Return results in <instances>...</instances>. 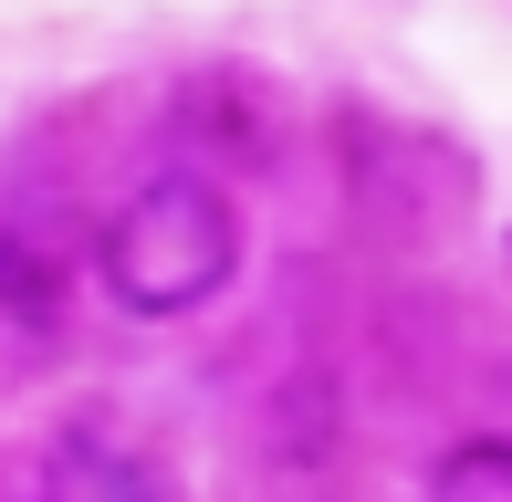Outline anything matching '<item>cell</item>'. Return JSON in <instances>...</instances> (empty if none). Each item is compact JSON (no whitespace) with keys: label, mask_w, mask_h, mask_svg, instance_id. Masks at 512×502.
Masks as SVG:
<instances>
[{"label":"cell","mask_w":512,"mask_h":502,"mask_svg":"<svg viewBox=\"0 0 512 502\" xmlns=\"http://www.w3.org/2000/svg\"><path fill=\"white\" fill-rule=\"evenodd\" d=\"M95 272H105V293L126 314H199L209 293L241 272V210H230V189L220 178H199V168H157V178H136L126 199H115V220H105V241H95Z\"/></svg>","instance_id":"cell-1"},{"label":"cell","mask_w":512,"mask_h":502,"mask_svg":"<svg viewBox=\"0 0 512 502\" xmlns=\"http://www.w3.org/2000/svg\"><path fill=\"white\" fill-rule=\"evenodd\" d=\"M42 482H53V502H189L178 450L157 440L136 408H115V398H84L74 419L53 429Z\"/></svg>","instance_id":"cell-2"},{"label":"cell","mask_w":512,"mask_h":502,"mask_svg":"<svg viewBox=\"0 0 512 502\" xmlns=\"http://www.w3.org/2000/svg\"><path fill=\"white\" fill-rule=\"evenodd\" d=\"M53 304H63L53 251L21 231V220H0V314H11V325H53Z\"/></svg>","instance_id":"cell-3"},{"label":"cell","mask_w":512,"mask_h":502,"mask_svg":"<svg viewBox=\"0 0 512 502\" xmlns=\"http://www.w3.org/2000/svg\"><path fill=\"white\" fill-rule=\"evenodd\" d=\"M429 502H512V450L502 440H460L429 471Z\"/></svg>","instance_id":"cell-4"},{"label":"cell","mask_w":512,"mask_h":502,"mask_svg":"<svg viewBox=\"0 0 512 502\" xmlns=\"http://www.w3.org/2000/svg\"><path fill=\"white\" fill-rule=\"evenodd\" d=\"M241 84H251V74H189V95L209 105V95H241ZM230 136H241V147H262V157H272V116H230Z\"/></svg>","instance_id":"cell-5"},{"label":"cell","mask_w":512,"mask_h":502,"mask_svg":"<svg viewBox=\"0 0 512 502\" xmlns=\"http://www.w3.org/2000/svg\"><path fill=\"white\" fill-rule=\"evenodd\" d=\"M0 502H53V482H42V461H11V471H0Z\"/></svg>","instance_id":"cell-6"}]
</instances>
